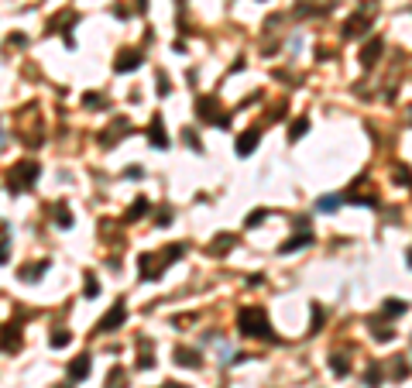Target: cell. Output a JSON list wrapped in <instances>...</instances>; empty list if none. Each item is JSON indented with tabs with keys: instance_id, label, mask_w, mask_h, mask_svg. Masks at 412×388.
<instances>
[{
	"instance_id": "ac0fdd59",
	"label": "cell",
	"mask_w": 412,
	"mask_h": 388,
	"mask_svg": "<svg viewBox=\"0 0 412 388\" xmlns=\"http://www.w3.org/2000/svg\"><path fill=\"white\" fill-rule=\"evenodd\" d=\"M306 131H309V120H306V117H299V120L292 124V141H299V137L306 134Z\"/></svg>"
},
{
	"instance_id": "484cf974",
	"label": "cell",
	"mask_w": 412,
	"mask_h": 388,
	"mask_svg": "<svg viewBox=\"0 0 412 388\" xmlns=\"http://www.w3.org/2000/svg\"><path fill=\"white\" fill-rule=\"evenodd\" d=\"M378 381H381V371H378V368H368V388H378Z\"/></svg>"
},
{
	"instance_id": "4fadbf2b",
	"label": "cell",
	"mask_w": 412,
	"mask_h": 388,
	"mask_svg": "<svg viewBox=\"0 0 412 388\" xmlns=\"http://www.w3.org/2000/svg\"><path fill=\"white\" fill-rule=\"evenodd\" d=\"M409 309V302H405V299H385V316H402V313Z\"/></svg>"
},
{
	"instance_id": "7402d4cb",
	"label": "cell",
	"mask_w": 412,
	"mask_h": 388,
	"mask_svg": "<svg viewBox=\"0 0 412 388\" xmlns=\"http://www.w3.org/2000/svg\"><path fill=\"white\" fill-rule=\"evenodd\" d=\"M395 182H402V186H412V172L405 165H398V172H395Z\"/></svg>"
},
{
	"instance_id": "ffe728a7",
	"label": "cell",
	"mask_w": 412,
	"mask_h": 388,
	"mask_svg": "<svg viewBox=\"0 0 412 388\" xmlns=\"http://www.w3.org/2000/svg\"><path fill=\"white\" fill-rule=\"evenodd\" d=\"M144 210H148V199H144V196H141V199H137L134 206H131V213H127V220H137V216L144 213Z\"/></svg>"
},
{
	"instance_id": "8fae6325",
	"label": "cell",
	"mask_w": 412,
	"mask_h": 388,
	"mask_svg": "<svg viewBox=\"0 0 412 388\" xmlns=\"http://www.w3.org/2000/svg\"><path fill=\"white\" fill-rule=\"evenodd\" d=\"M69 374H72V381H83V378L90 374V357H86V354L76 357V361H72V368H69Z\"/></svg>"
},
{
	"instance_id": "7c38bea8",
	"label": "cell",
	"mask_w": 412,
	"mask_h": 388,
	"mask_svg": "<svg viewBox=\"0 0 412 388\" xmlns=\"http://www.w3.org/2000/svg\"><path fill=\"white\" fill-rule=\"evenodd\" d=\"M378 55H381V41L374 38L371 45H364V52H361V62H364V65H374V62H378Z\"/></svg>"
},
{
	"instance_id": "5b68a950",
	"label": "cell",
	"mask_w": 412,
	"mask_h": 388,
	"mask_svg": "<svg viewBox=\"0 0 412 388\" xmlns=\"http://www.w3.org/2000/svg\"><path fill=\"white\" fill-rule=\"evenodd\" d=\"M258 141H261V137H258L255 127H251V131H244V134L237 137V144H234V148H237V155H240V158H248V155H251V151L258 148Z\"/></svg>"
},
{
	"instance_id": "f1b7e54d",
	"label": "cell",
	"mask_w": 412,
	"mask_h": 388,
	"mask_svg": "<svg viewBox=\"0 0 412 388\" xmlns=\"http://www.w3.org/2000/svg\"><path fill=\"white\" fill-rule=\"evenodd\" d=\"M409 120H412V107H409Z\"/></svg>"
},
{
	"instance_id": "6da1fadb",
	"label": "cell",
	"mask_w": 412,
	"mask_h": 388,
	"mask_svg": "<svg viewBox=\"0 0 412 388\" xmlns=\"http://www.w3.org/2000/svg\"><path fill=\"white\" fill-rule=\"evenodd\" d=\"M237 327H240V333H244V337H265V340H275L272 323H268V316L258 309V306L240 309V316H237Z\"/></svg>"
},
{
	"instance_id": "d4e9b609",
	"label": "cell",
	"mask_w": 412,
	"mask_h": 388,
	"mask_svg": "<svg viewBox=\"0 0 412 388\" xmlns=\"http://www.w3.org/2000/svg\"><path fill=\"white\" fill-rule=\"evenodd\" d=\"M265 216H268V210H255V213H248V227H258Z\"/></svg>"
},
{
	"instance_id": "d6986e66",
	"label": "cell",
	"mask_w": 412,
	"mask_h": 388,
	"mask_svg": "<svg viewBox=\"0 0 412 388\" xmlns=\"http://www.w3.org/2000/svg\"><path fill=\"white\" fill-rule=\"evenodd\" d=\"M14 347H18V327H7V340H4V350L11 354Z\"/></svg>"
},
{
	"instance_id": "2e32d148",
	"label": "cell",
	"mask_w": 412,
	"mask_h": 388,
	"mask_svg": "<svg viewBox=\"0 0 412 388\" xmlns=\"http://www.w3.org/2000/svg\"><path fill=\"white\" fill-rule=\"evenodd\" d=\"M330 371H334V374H347V371H351V364H347L340 354H334V357H330Z\"/></svg>"
},
{
	"instance_id": "cb8c5ba5",
	"label": "cell",
	"mask_w": 412,
	"mask_h": 388,
	"mask_svg": "<svg viewBox=\"0 0 412 388\" xmlns=\"http://www.w3.org/2000/svg\"><path fill=\"white\" fill-rule=\"evenodd\" d=\"M59 227H72V213L65 210V206H59V220H55Z\"/></svg>"
},
{
	"instance_id": "277c9868",
	"label": "cell",
	"mask_w": 412,
	"mask_h": 388,
	"mask_svg": "<svg viewBox=\"0 0 412 388\" xmlns=\"http://www.w3.org/2000/svg\"><path fill=\"white\" fill-rule=\"evenodd\" d=\"M124 320H127V306H124V299H120V302H114V309H110V313H107V316L97 323V330H100V333H110V330H117Z\"/></svg>"
},
{
	"instance_id": "3957f363",
	"label": "cell",
	"mask_w": 412,
	"mask_h": 388,
	"mask_svg": "<svg viewBox=\"0 0 412 388\" xmlns=\"http://www.w3.org/2000/svg\"><path fill=\"white\" fill-rule=\"evenodd\" d=\"M196 117L199 120H210V124H216V127H227V124H230V117L227 114H216V100H199L196 103Z\"/></svg>"
},
{
	"instance_id": "9c48e42d",
	"label": "cell",
	"mask_w": 412,
	"mask_h": 388,
	"mask_svg": "<svg viewBox=\"0 0 412 388\" xmlns=\"http://www.w3.org/2000/svg\"><path fill=\"white\" fill-rule=\"evenodd\" d=\"M313 241V234H299V237H292V241H285L282 248H278V254H289V251H302L306 244Z\"/></svg>"
},
{
	"instance_id": "ba28073f",
	"label": "cell",
	"mask_w": 412,
	"mask_h": 388,
	"mask_svg": "<svg viewBox=\"0 0 412 388\" xmlns=\"http://www.w3.org/2000/svg\"><path fill=\"white\" fill-rule=\"evenodd\" d=\"M176 364H182V368H199V354L196 350H186V347H176Z\"/></svg>"
},
{
	"instance_id": "30bf717a",
	"label": "cell",
	"mask_w": 412,
	"mask_h": 388,
	"mask_svg": "<svg viewBox=\"0 0 412 388\" xmlns=\"http://www.w3.org/2000/svg\"><path fill=\"white\" fill-rule=\"evenodd\" d=\"M364 24H368V14H354L347 21V28H344V38H354V35H361L364 31Z\"/></svg>"
},
{
	"instance_id": "4316f807",
	"label": "cell",
	"mask_w": 412,
	"mask_h": 388,
	"mask_svg": "<svg viewBox=\"0 0 412 388\" xmlns=\"http://www.w3.org/2000/svg\"><path fill=\"white\" fill-rule=\"evenodd\" d=\"M158 227H169V223H172V216H169V210H161V213H158V220H155Z\"/></svg>"
},
{
	"instance_id": "5bb4252c",
	"label": "cell",
	"mask_w": 412,
	"mask_h": 388,
	"mask_svg": "<svg viewBox=\"0 0 412 388\" xmlns=\"http://www.w3.org/2000/svg\"><path fill=\"white\" fill-rule=\"evenodd\" d=\"M230 244H237L234 234H220V237L213 241V254H227V251H230Z\"/></svg>"
},
{
	"instance_id": "44dd1931",
	"label": "cell",
	"mask_w": 412,
	"mask_h": 388,
	"mask_svg": "<svg viewBox=\"0 0 412 388\" xmlns=\"http://www.w3.org/2000/svg\"><path fill=\"white\" fill-rule=\"evenodd\" d=\"M93 295H100V282L93 275H86V299H93Z\"/></svg>"
},
{
	"instance_id": "8992f818",
	"label": "cell",
	"mask_w": 412,
	"mask_h": 388,
	"mask_svg": "<svg viewBox=\"0 0 412 388\" xmlns=\"http://www.w3.org/2000/svg\"><path fill=\"white\" fill-rule=\"evenodd\" d=\"M141 62H144V55H141V52H124V55H117L114 69H117V72H134Z\"/></svg>"
},
{
	"instance_id": "52a82bcc",
	"label": "cell",
	"mask_w": 412,
	"mask_h": 388,
	"mask_svg": "<svg viewBox=\"0 0 412 388\" xmlns=\"http://www.w3.org/2000/svg\"><path fill=\"white\" fill-rule=\"evenodd\" d=\"M148 141H151L155 148H169V137H165V131H161V117H155V124L148 127Z\"/></svg>"
},
{
	"instance_id": "7a4b0ae2",
	"label": "cell",
	"mask_w": 412,
	"mask_h": 388,
	"mask_svg": "<svg viewBox=\"0 0 412 388\" xmlns=\"http://www.w3.org/2000/svg\"><path fill=\"white\" fill-rule=\"evenodd\" d=\"M35 179H38V165H35V162H21L18 169H14V175L7 179V189H11V193H18L21 186H31Z\"/></svg>"
},
{
	"instance_id": "83f0119b",
	"label": "cell",
	"mask_w": 412,
	"mask_h": 388,
	"mask_svg": "<svg viewBox=\"0 0 412 388\" xmlns=\"http://www.w3.org/2000/svg\"><path fill=\"white\" fill-rule=\"evenodd\" d=\"M59 388H72V385H59Z\"/></svg>"
},
{
	"instance_id": "9a60e30c",
	"label": "cell",
	"mask_w": 412,
	"mask_h": 388,
	"mask_svg": "<svg viewBox=\"0 0 412 388\" xmlns=\"http://www.w3.org/2000/svg\"><path fill=\"white\" fill-rule=\"evenodd\" d=\"M45 272H48V261H41V265H28V268L21 272V278H24V282H35V278H41Z\"/></svg>"
},
{
	"instance_id": "603a6c76",
	"label": "cell",
	"mask_w": 412,
	"mask_h": 388,
	"mask_svg": "<svg viewBox=\"0 0 412 388\" xmlns=\"http://www.w3.org/2000/svg\"><path fill=\"white\" fill-rule=\"evenodd\" d=\"M65 344H69V333H65V330L52 333V347H65Z\"/></svg>"
},
{
	"instance_id": "e0dca14e",
	"label": "cell",
	"mask_w": 412,
	"mask_h": 388,
	"mask_svg": "<svg viewBox=\"0 0 412 388\" xmlns=\"http://www.w3.org/2000/svg\"><path fill=\"white\" fill-rule=\"evenodd\" d=\"M340 203H344V193H340V196H326V199H319V203H316V206H319V210H323V213H326V210H337V206H340Z\"/></svg>"
}]
</instances>
